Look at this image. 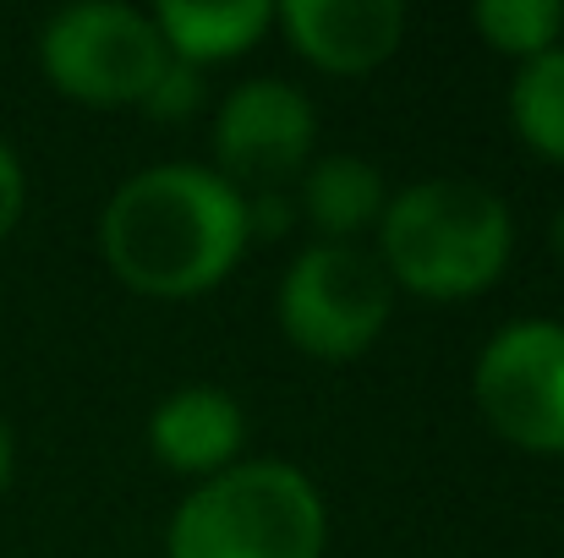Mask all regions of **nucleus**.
<instances>
[{
  "label": "nucleus",
  "mask_w": 564,
  "mask_h": 558,
  "mask_svg": "<svg viewBox=\"0 0 564 558\" xmlns=\"http://www.w3.org/2000/svg\"><path fill=\"white\" fill-rule=\"evenodd\" d=\"M241 444H247V411L219 383H182L149 416V449L176 477L208 482L230 471L241 460Z\"/></svg>",
  "instance_id": "nucleus-9"
},
{
  "label": "nucleus",
  "mask_w": 564,
  "mask_h": 558,
  "mask_svg": "<svg viewBox=\"0 0 564 558\" xmlns=\"http://www.w3.org/2000/svg\"><path fill=\"white\" fill-rule=\"evenodd\" d=\"M197 105H203V72L182 66V61H165V72L154 77V88L138 110H149L154 121H187Z\"/></svg>",
  "instance_id": "nucleus-14"
},
{
  "label": "nucleus",
  "mask_w": 564,
  "mask_h": 558,
  "mask_svg": "<svg viewBox=\"0 0 564 558\" xmlns=\"http://www.w3.org/2000/svg\"><path fill=\"white\" fill-rule=\"evenodd\" d=\"M549 247H554V258L564 263V203H560V214H554V225H549Z\"/></svg>",
  "instance_id": "nucleus-18"
},
{
  "label": "nucleus",
  "mask_w": 564,
  "mask_h": 558,
  "mask_svg": "<svg viewBox=\"0 0 564 558\" xmlns=\"http://www.w3.org/2000/svg\"><path fill=\"white\" fill-rule=\"evenodd\" d=\"M516 252V214L471 176H422L389 192L378 219V263L394 291L422 302H471L494 291Z\"/></svg>",
  "instance_id": "nucleus-2"
},
{
  "label": "nucleus",
  "mask_w": 564,
  "mask_h": 558,
  "mask_svg": "<svg viewBox=\"0 0 564 558\" xmlns=\"http://www.w3.org/2000/svg\"><path fill=\"white\" fill-rule=\"evenodd\" d=\"M11 471H17V438H11V427L0 416V493L11 488Z\"/></svg>",
  "instance_id": "nucleus-17"
},
{
  "label": "nucleus",
  "mask_w": 564,
  "mask_h": 558,
  "mask_svg": "<svg viewBox=\"0 0 564 558\" xmlns=\"http://www.w3.org/2000/svg\"><path fill=\"white\" fill-rule=\"evenodd\" d=\"M329 510L291 460H236L197 482L165 526V558H324Z\"/></svg>",
  "instance_id": "nucleus-3"
},
{
  "label": "nucleus",
  "mask_w": 564,
  "mask_h": 558,
  "mask_svg": "<svg viewBox=\"0 0 564 558\" xmlns=\"http://www.w3.org/2000/svg\"><path fill=\"white\" fill-rule=\"evenodd\" d=\"M165 39L149 11L127 0H83L44 22L39 66L72 105L88 110H138L165 72Z\"/></svg>",
  "instance_id": "nucleus-5"
},
{
  "label": "nucleus",
  "mask_w": 564,
  "mask_h": 558,
  "mask_svg": "<svg viewBox=\"0 0 564 558\" xmlns=\"http://www.w3.org/2000/svg\"><path fill=\"white\" fill-rule=\"evenodd\" d=\"M510 127L538 160L564 165V44H554L549 55H538L516 72Z\"/></svg>",
  "instance_id": "nucleus-12"
},
{
  "label": "nucleus",
  "mask_w": 564,
  "mask_h": 558,
  "mask_svg": "<svg viewBox=\"0 0 564 558\" xmlns=\"http://www.w3.org/2000/svg\"><path fill=\"white\" fill-rule=\"evenodd\" d=\"M318 149V110L285 77H247L214 110V171L252 192H291Z\"/></svg>",
  "instance_id": "nucleus-7"
},
{
  "label": "nucleus",
  "mask_w": 564,
  "mask_h": 558,
  "mask_svg": "<svg viewBox=\"0 0 564 558\" xmlns=\"http://www.w3.org/2000/svg\"><path fill=\"white\" fill-rule=\"evenodd\" d=\"M383 203V171L362 154H313L296 182V214L318 230V241H357L362 230H378Z\"/></svg>",
  "instance_id": "nucleus-11"
},
{
  "label": "nucleus",
  "mask_w": 564,
  "mask_h": 558,
  "mask_svg": "<svg viewBox=\"0 0 564 558\" xmlns=\"http://www.w3.org/2000/svg\"><path fill=\"white\" fill-rule=\"evenodd\" d=\"M274 28L296 44V55L329 77H368L405 39L400 0H285L274 6Z\"/></svg>",
  "instance_id": "nucleus-8"
},
{
  "label": "nucleus",
  "mask_w": 564,
  "mask_h": 558,
  "mask_svg": "<svg viewBox=\"0 0 564 558\" xmlns=\"http://www.w3.org/2000/svg\"><path fill=\"white\" fill-rule=\"evenodd\" d=\"M482 422L527 455H564V324L516 318L488 335L471 368Z\"/></svg>",
  "instance_id": "nucleus-6"
},
{
  "label": "nucleus",
  "mask_w": 564,
  "mask_h": 558,
  "mask_svg": "<svg viewBox=\"0 0 564 558\" xmlns=\"http://www.w3.org/2000/svg\"><path fill=\"white\" fill-rule=\"evenodd\" d=\"M149 17L165 39V55L203 72V66H219V61H236V55L258 50L263 33L274 28V0H219V6L160 0Z\"/></svg>",
  "instance_id": "nucleus-10"
},
{
  "label": "nucleus",
  "mask_w": 564,
  "mask_h": 558,
  "mask_svg": "<svg viewBox=\"0 0 564 558\" xmlns=\"http://www.w3.org/2000/svg\"><path fill=\"white\" fill-rule=\"evenodd\" d=\"M22 208H28V176H22V165H17V154L0 143V241L17 230V219H22Z\"/></svg>",
  "instance_id": "nucleus-16"
},
{
  "label": "nucleus",
  "mask_w": 564,
  "mask_h": 558,
  "mask_svg": "<svg viewBox=\"0 0 564 558\" xmlns=\"http://www.w3.org/2000/svg\"><path fill=\"white\" fill-rule=\"evenodd\" d=\"M296 225V203L291 192H252L247 197V236L252 241H280Z\"/></svg>",
  "instance_id": "nucleus-15"
},
{
  "label": "nucleus",
  "mask_w": 564,
  "mask_h": 558,
  "mask_svg": "<svg viewBox=\"0 0 564 558\" xmlns=\"http://www.w3.org/2000/svg\"><path fill=\"white\" fill-rule=\"evenodd\" d=\"M280 335L313 362H357L394 318V285L368 247L313 241L291 258L274 291Z\"/></svg>",
  "instance_id": "nucleus-4"
},
{
  "label": "nucleus",
  "mask_w": 564,
  "mask_h": 558,
  "mask_svg": "<svg viewBox=\"0 0 564 558\" xmlns=\"http://www.w3.org/2000/svg\"><path fill=\"white\" fill-rule=\"evenodd\" d=\"M247 197L214 165H149L110 192L99 214V258L154 302H192L230 280L247 252Z\"/></svg>",
  "instance_id": "nucleus-1"
},
{
  "label": "nucleus",
  "mask_w": 564,
  "mask_h": 558,
  "mask_svg": "<svg viewBox=\"0 0 564 558\" xmlns=\"http://www.w3.org/2000/svg\"><path fill=\"white\" fill-rule=\"evenodd\" d=\"M477 33L488 39V50L516 55L521 66L549 55L554 44H564V6L560 0H482L471 11Z\"/></svg>",
  "instance_id": "nucleus-13"
}]
</instances>
